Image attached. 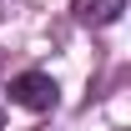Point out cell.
I'll use <instances>...</instances> for the list:
<instances>
[{"instance_id": "2", "label": "cell", "mask_w": 131, "mask_h": 131, "mask_svg": "<svg viewBox=\"0 0 131 131\" xmlns=\"http://www.w3.org/2000/svg\"><path fill=\"white\" fill-rule=\"evenodd\" d=\"M121 10H126V0H71V15L81 20V25H111V20H121Z\"/></svg>"}, {"instance_id": "1", "label": "cell", "mask_w": 131, "mask_h": 131, "mask_svg": "<svg viewBox=\"0 0 131 131\" xmlns=\"http://www.w3.org/2000/svg\"><path fill=\"white\" fill-rule=\"evenodd\" d=\"M10 101H15L20 111H50L56 106V81H50L46 71H20V76H10Z\"/></svg>"}]
</instances>
